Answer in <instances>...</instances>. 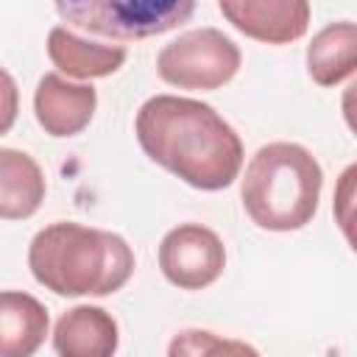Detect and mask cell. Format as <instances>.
<instances>
[{"instance_id":"cell-1","label":"cell","mask_w":357,"mask_h":357,"mask_svg":"<svg viewBox=\"0 0 357 357\" xmlns=\"http://www.w3.org/2000/svg\"><path fill=\"white\" fill-rule=\"evenodd\" d=\"M139 148L184 184L226 190L243 167L240 134L204 100L153 95L137 112Z\"/></svg>"},{"instance_id":"cell-2","label":"cell","mask_w":357,"mask_h":357,"mask_svg":"<svg viewBox=\"0 0 357 357\" xmlns=\"http://www.w3.org/2000/svg\"><path fill=\"white\" fill-rule=\"evenodd\" d=\"M28 268L56 296H109L131 279L134 251L114 231L56 220L33 234Z\"/></svg>"},{"instance_id":"cell-3","label":"cell","mask_w":357,"mask_h":357,"mask_svg":"<svg viewBox=\"0 0 357 357\" xmlns=\"http://www.w3.org/2000/svg\"><path fill=\"white\" fill-rule=\"evenodd\" d=\"M324 170L298 142H268L245 165L240 198L245 215L268 231L304 229L321 201Z\"/></svg>"},{"instance_id":"cell-4","label":"cell","mask_w":357,"mask_h":357,"mask_svg":"<svg viewBox=\"0 0 357 357\" xmlns=\"http://www.w3.org/2000/svg\"><path fill=\"white\" fill-rule=\"evenodd\" d=\"M192 0H59L56 14L89 33L114 39H145L184 25Z\"/></svg>"},{"instance_id":"cell-5","label":"cell","mask_w":357,"mask_h":357,"mask_svg":"<svg viewBox=\"0 0 357 357\" xmlns=\"http://www.w3.org/2000/svg\"><path fill=\"white\" fill-rule=\"evenodd\" d=\"M243 53L218 28H195L167 42L156 56V73L178 89H218L240 70Z\"/></svg>"},{"instance_id":"cell-6","label":"cell","mask_w":357,"mask_h":357,"mask_svg":"<svg viewBox=\"0 0 357 357\" xmlns=\"http://www.w3.org/2000/svg\"><path fill=\"white\" fill-rule=\"evenodd\" d=\"M159 268L181 290H204L226 268L223 240L201 223H178L159 243Z\"/></svg>"},{"instance_id":"cell-7","label":"cell","mask_w":357,"mask_h":357,"mask_svg":"<svg viewBox=\"0 0 357 357\" xmlns=\"http://www.w3.org/2000/svg\"><path fill=\"white\" fill-rule=\"evenodd\" d=\"M220 14L245 36L287 45L307 33L310 3L304 0H220Z\"/></svg>"},{"instance_id":"cell-8","label":"cell","mask_w":357,"mask_h":357,"mask_svg":"<svg viewBox=\"0 0 357 357\" xmlns=\"http://www.w3.org/2000/svg\"><path fill=\"white\" fill-rule=\"evenodd\" d=\"M98 106V92L92 84H73L59 73H45L33 92L36 123L50 137L81 134Z\"/></svg>"},{"instance_id":"cell-9","label":"cell","mask_w":357,"mask_h":357,"mask_svg":"<svg viewBox=\"0 0 357 357\" xmlns=\"http://www.w3.org/2000/svg\"><path fill=\"white\" fill-rule=\"evenodd\" d=\"M117 343V321L95 304L67 310L53 326V349L59 357H114Z\"/></svg>"},{"instance_id":"cell-10","label":"cell","mask_w":357,"mask_h":357,"mask_svg":"<svg viewBox=\"0 0 357 357\" xmlns=\"http://www.w3.org/2000/svg\"><path fill=\"white\" fill-rule=\"evenodd\" d=\"M47 56L59 67V73H64L67 78H81V81L106 78V75L117 73L128 59L126 47L81 39L64 25L50 28V33H47Z\"/></svg>"},{"instance_id":"cell-11","label":"cell","mask_w":357,"mask_h":357,"mask_svg":"<svg viewBox=\"0 0 357 357\" xmlns=\"http://www.w3.org/2000/svg\"><path fill=\"white\" fill-rule=\"evenodd\" d=\"M47 310L22 290L0 293V357H33L47 335Z\"/></svg>"},{"instance_id":"cell-12","label":"cell","mask_w":357,"mask_h":357,"mask_svg":"<svg viewBox=\"0 0 357 357\" xmlns=\"http://www.w3.org/2000/svg\"><path fill=\"white\" fill-rule=\"evenodd\" d=\"M45 173L22 151L0 148V218H31L45 201Z\"/></svg>"},{"instance_id":"cell-13","label":"cell","mask_w":357,"mask_h":357,"mask_svg":"<svg viewBox=\"0 0 357 357\" xmlns=\"http://www.w3.org/2000/svg\"><path fill=\"white\" fill-rule=\"evenodd\" d=\"M307 73L318 86H335L357 73V22H329L307 45Z\"/></svg>"},{"instance_id":"cell-14","label":"cell","mask_w":357,"mask_h":357,"mask_svg":"<svg viewBox=\"0 0 357 357\" xmlns=\"http://www.w3.org/2000/svg\"><path fill=\"white\" fill-rule=\"evenodd\" d=\"M167 357H259V351L234 337H220L209 329H181L167 346Z\"/></svg>"},{"instance_id":"cell-15","label":"cell","mask_w":357,"mask_h":357,"mask_svg":"<svg viewBox=\"0 0 357 357\" xmlns=\"http://www.w3.org/2000/svg\"><path fill=\"white\" fill-rule=\"evenodd\" d=\"M332 215H335V223H337L340 234L346 237V243L357 254V162L343 167V173L335 181Z\"/></svg>"},{"instance_id":"cell-16","label":"cell","mask_w":357,"mask_h":357,"mask_svg":"<svg viewBox=\"0 0 357 357\" xmlns=\"http://www.w3.org/2000/svg\"><path fill=\"white\" fill-rule=\"evenodd\" d=\"M340 112H343V120L346 126L357 134V78L343 89V98H340Z\"/></svg>"}]
</instances>
